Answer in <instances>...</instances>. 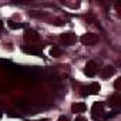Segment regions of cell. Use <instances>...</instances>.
Listing matches in <instances>:
<instances>
[{"mask_svg":"<svg viewBox=\"0 0 121 121\" xmlns=\"http://www.w3.org/2000/svg\"><path fill=\"white\" fill-rule=\"evenodd\" d=\"M2 117H3V115H2V112H0V120H2Z\"/></svg>","mask_w":121,"mask_h":121,"instance_id":"cell-19","label":"cell"},{"mask_svg":"<svg viewBox=\"0 0 121 121\" xmlns=\"http://www.w3.org/2000/svg\"><path fill=\"white\" fill-rule=\"evenodd\" d=\"M87 110V105L84 103H74L71 105V111L76 112V114H80V112H84Z\"/></svg>","mask_w":121,"mask_h":121,"instance_id":"cell-7","label":"cell"},{"mask_svg":"<svg viewBox=\"0 0 121 121\" xmlns=\"http://www.w3.org/2000/svg\"><path fill=\"white\" fill-rule=\"evenodd\" d=\"M60 40H61V41H63L64 44L70 46V44L76 43L77 37H76V34H74V33H64V34H61V37H60Z\"/></svg>","mask_w":121,"mask_h":121,"instance_id":"cell-4","label":"cell"},{"mask_svg":"<svg viewBox=\"0 0 121 121\" xmlns=\"http://www.w3.org/2000/svg\"><path fill=\"white\" fill-rule=\"evenodd\" d=\"M117 114H118V110H112V111H110V112H105V114H104V118H105V120H110V118H114Z\"/></svg>","mask_w":121,"mask_h":121,"instance_id":"cell-12","label":"cell"},{"mask_svg":"<svg viewBox=\"0 0 121 121\" xmlns=\"http://www.w3.org/2000/svg\"><path fill=\"white\" fill-rule=\"evenodd\" d=\"M84 73L87 77H94L97 74V64L94 61H88L86 64V69H84Z\"/></svg>","mask_w":121,"mask_h":121,"instance_id":"cell-3","label":"cell"},{"mask_svg":"<svg viewBox=\"0 0 121 121\" xmlns=\"http://www.w3.org/2000/svg\"><path fill=\"white\" fill-rule=\"evenodd\" d=\"M114 87H115V90H120V87H121V78H117V80H115Z\"/></svg>","mask_w":121,"mask_h":121,"instance_id":"cell-14","label":"cell"},{"mask_svg":"<svg viewBox=\"0 0 121 121\" xmlns=\"http://www.w3.org/2000/svg\"><path fill=\"white\" fill-rule=\"evenodd\" d=\"M39 121H48V120H46V118H43V120H39Z\"/></svg>","mask_w":121,"mask_h":121,"instance_id":"cell-18","label":"cell"},{"mask_svg":"<svg viewBox=\"0 0 121 121\" xmlns=\"http://www.w3.org/2000/svg\"><path fill=\"white\" fill-rule=\"evenodd\" d=\"M23 51L24 53H27V54H36V56H41V48H34V47H24L23 48Z\"/></svg>","mask_w":121,"mask_h":121,"instance_id":"cell-10","label":"cell"},{"mask_svg":"<svg viewBox=\"0 0 121 121\" xmlns=\"http://www.w3.org/2000/svg\"><path fill=\"white\" fill-rule=\"evenodd\" d=\"M57 121H70V120H69L67 117H64V115H61V117H60V118H58Z\"/></svg>","mask_w":121,"mask_h":121,"instance_id":"cell-15","label":"cell"},{"mask_svg":"<svg viewBox=\"0 0 121 121\" xmlns=\"http://www.w3.org/2000/svg\"><path fill=\"white\" fill-rule=\"evenodd\" d=\"M74 121H87V120H86L84 117H77V118H76Z\"/></svg>","mask_w":121,"mask_h":121,"instance_id":"cell-16","label":"cell"},{"mask_svg":"<svg viewBox=\"0 0 121 121\" xmlns=\"http://www.w3.org/2000/svg\"><path fill=\"white\" fill-rule=\"evenodd\" d=\"M121 104V97H120V94L118 93H115L114 95H111L110 97V105L111 107H114V110H117V107Z\"/></svg>","mask_w":121,"mask_h":121,"instance_id":"cell-9","label":"cell"},{"mask_svg":"<svg viewBox=\"0 0 121 121\" xmlns=\"http://www.w3.org/2000/svg\"><path fill=\"white\" fill-rule=\"evenodd\" d=\"M100 91H101V86H100L98 83H91V84L88 86V88H87V93L91 94V95H97Z\"/></svg>","mask_w":121,"mask_h":121,"instance_id":"cell-6","label":"cell"},{"mask_svg":"<svg viewBox=\"0 0 121 121\" xmlns=\"http://www.w3.org/2000/svg\"><path fill=\"white\" fill-rule=\"evenodd\" d=\"M114 73H115L114 67H111V66H105V67L101 70V77H103V78H110Z\"/></svg>","mask_w":121,"mask_h":121,"instance_id":"cell-8","label":"cell"},{"mask_svg":"<svg viewBox=\"0 0 121 121\" xmlns=\"http://www.w3.org/2000/svg\"><path fill=\"white\" fill-rule=\"evenodd\" d=\"M104 104L103 103H94L93 104V108H91V117L94 120H103L104 118Z\"/></svg>","mask_w":121,"mask_h":121,"instance_id":"cell-1","label":"cell"},{"mask_svg":"<svg viewBox=\"0 0 121 121\" xmlns=\"http://www.w3.org/2000/svg\"><path fill=\"white\" fill-rule=\"evenodd\" d=\"M24 40H26V41H30V43H34V41L39 40V34H37L34 30L27 29V30L24 31Z\"/></svg>","mask_w":121,"mask_h":121,"instance_id":"cell-5","label":"cell"},{"mask_svg":"<svg viewBox=\"0 0 121 121\" xmlns=\"http://www.w3.org/2000/svg\"><path fill=\"white\" fill-rule=\"evenodd\" d=\"M61 53L63 51H61V48H60V47H56L54 46V47L50 48V56L51 57H60V56H61Z\"/></svg>","mask_w":121,"mask_h":121,"instance_id":"cell-11","label":"cell"},{"mask_svg":"<svg viewBox=\"0 0 121 121\" xmlns=\"http://www.w3.org/2000/svg\"><path fill=\"white\" fill-rule=\"evenodd\" d=\"M9 27H10V29L17 30V29H22V27H23V24H22V23H16V22H9Z\"/></svg>","mask_w":121,"mask_h":121,"instance_id":"cell-13","label":"cell"},{"mask_svg":"<svg viewBox=\"0 0 121 121\" xmlns=\"http://www.w3.org/2000/svg\"><path fill=\"white\" fill-rule=\"evenodd\" d=\"M80 41L86 46H91V44H95L98 41V36L94 33H87V34H83L80 37Z\"/></svg>","mask_w":121,"mask_h":121,"instance_id":"cell-2","label":"cell"},{"mask_svg":"<svg viewBox=\"0 0 121 121\" xmlns=\"http://www.w3.org/2000/svg\"><path fill=\"white\" fill-rule=\"evenodd\" d=\"M3 29V23H2V20H0V30Z\"/></svg>","mask_w":121,"mask_h":121,"instance_id":"cell-17","label":"cell"}]
</instances>
